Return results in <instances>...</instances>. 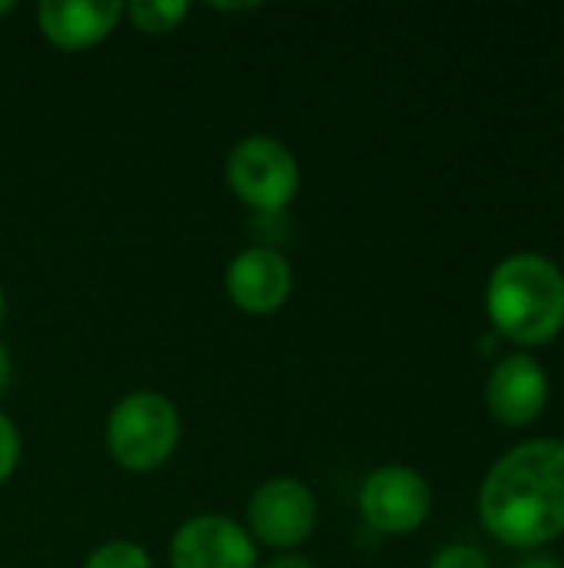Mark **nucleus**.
<instances>
[{"label": "nucleus", "mask_w": 564, "mask_h": 568, "mask_svg": "<svg viewBox=\"0 0 564 568\" xmlns=\"http://www.w3.org/2000/svg\"><path fill=\"white\" fill-rule=\"evenodd\" d=\"M479 523L505 549L542 552L564 536V439L535 436L502 453L479 486Z\"/></svg>", "instance_id": "1"}, {"label": "nucleus", "mask_w": 564, "mask_h": 568, "mask_svg": "<svg viewBox=\"0 0 564 568\" xmlns=\"http://www.w3.org/2000/svg\"><path fill=\"white\" fill-rule=\"evenodd\" d=\"M485 316L522 353L555 343L564 333V270L535 250L509 253L485 280Z\"/></svg>", "instance_id": "2"}, {"label": "nucleus", "mask_w": 564, "mask_h": 568, "mask_svg": "<svg viewBox=\"0 0 564 568\" xmlns=\"http://www.w3.org/2000/svg\"><path fill=\"white\" fill-rule=\"evenodd\" d=\"M183 443V416L160 389L123 393L103 423V446L116 469L130 476L160 473Z\"/></svg>", "instance_id": "3"}, {"label": "nucleus", "mask_w": 564, "mask_h": 568, "mask_svg": "<svg viewBox=\"0 0 564 568\" xmlns=\"http://www.w3.org/2000/svg\"><path fill=\"white\" fill-rule=\"evenodd\" d=\"M226 186L253 213L276 216L289 210L302 186V166L289 143L273 133H249L226 156Z\"/></svg>", "instance_id": "4"}, {"label": "nucleus", "mask_w": 564, "mask_h": 568, "mask_svg": "<svg viewBox=\"0 0 564 568\" xmlns=\"http://www.w3.org/2000/svg\"><path fill=\"white\" fill-rule=\"evenodd\" d=\"M246 532L259 549L299 552L319 529V499L296 476L263 479L246 503Z\"/></svg>", "instance_id": "5"}, {"label": "nucleus", "mask_w": 564, "mask_h": 568, "mask_svg": "<svg viewBox=\"0 0 564 568\" xmlns=\"http://www.w3.org/2000/svg\"><path fill=\"white\" fill-rule=\"evenodd\" d=\"M432 506L435 496L429 479L406 463H386L359 486V516L369 532L386 539H406L419 532L429 523Z\"/></svg>", "instance_id": "6"}, {"label": "nucleus", "mask_w": 564, "mask_h": 568, "mask_svg": "<svg viewBox=\"0 0 564 568\" xmlns=\"http://www.w3.org/2000/svg\"><path fill=\"white\" fill-rule=\"evenodd\" d=\"M166 562L170 568H259V546L239 519L199 513L176 526Z\"/></svg>", "instance_id": "7"}, {"label": "nucleus", "mask_w": 564, "mask_h": 568, "mask_svg": "<svg viewBox=\"0 0 564 568\" xmlns=\"http://www.w3.org/2000/svg\"><path fill=\"white\" fill-rule=\"evenodd\" d=\"M485 409L505 429L535 426L552 403V376L535 353L512 349L485 379Z\"/></svg>", "instance_id": "8"}, {"label": "nucleus", "mask_w": 564, "mask_h": 568, "mask_svg": "<svg viewBox=\"0 0 564 568\" xmlns=\"http://www.w3.org/2000/svg\"><path fill=\"white\" fill-rule=\"evenodd\" d=\"M229 303L246 316H273L279 313L296 290V270L293 260L273 246V243H253L243 246L223 276Z\"/></svg>", "instance_id": "9"}, {"label": "nucleus", "mask_w": 564, "mask_h": 568, "mask_svg": "<svg viewBox=\"0 0 564 568\" xmlns=\"http://www.w3.org/2000/svg\"><path fill=\"white\" fill-rule=\"evenodd\" d=\"M123 23L120 0H43L37 3V30L63 53H83L106 43Z\"/></svg>", "instance_id": "10"}, {"label": "nucleus", "mask_w": 564, "mask_h": 568, "mask_svg": "<svg viewBox=\"0 0 564 568\" xmlns=\"http://www.w3.org/2000/svg\"><path fill=\"white\" fill-rule=\"evenodd\" d=\"M189 10L193 7L186 0H133L123 3V20H130L146 37H166L183 27Z\"/></svg>", "instance_id": "11"}, {"label": "nucleus", "mask_w": 564, "mask_h": 568, "mask_svg": "<svg viewBox=\"0 0 564 568\" xmlns=\"http://www.w3.org/2000/svg\"><path fill=\"white\" fill-rule=\"evenodd\" d=\"M80 568H156V562L136 539H106L86 552Z\"/></svg>", "instance_id": "12"}, {"label": "nucleus", "mask_w": 564, "mask_h": 568, "mask_svg": "<svg viewBox=\"0 0 564 568\" xmlns=\"http://www.w3.org/2000/svg\"><path fill=\"white\" fill-rule=\"evenodd\" d=\"M429 568H495V566H492V559H489V552H485V549H479V546H472V542H449V546H442V549L432 556Z\"/></svg>", "instance_id": "13"}, {"label": "nucleus", "mask_w": 564, "mask_h": 568, "mask_svg": "<svg viewBox=\"0 0 564 568\" xmlns=\"http://www.w3.org/2000/svg\"><path fill=\"white\" fill-rule=\"evenodd\" d=\"M20 456H23V439H20V429L17 423L0 409V486H7L20 466Z\"/></svg>", "instance_id": "14"}, {"label": "nucleus", "mask_w": 564, "mask_h": 568, "mask_svg": "<svg viewBox=\"0 0 564 568\" xmlns=\"http://www.w3.org/2000/svg\"><path fill=\"white\" fill-rule=\"evenodd\" d=\"M259 568H319L302 552H276L269 559H259Z\"/></svg>", "instance_id": "15"}, {"label": "nucleus", "mask_w": 564, "mask_h": 568, "mask_svg": "<svg viewBox=\"0 0 564 568\" xmlns=\"http://www.w3.org/2000/svg\"><path fill=\"white\" fill-rule=\"evenodd\" d=\"M512 568H564V562L548 552H525Z\"/></svg>", "instance_id": "16"}, {"label": "nucleus", "mask_w": 564, "mask_h": 568, "mask_svg": "<svg viewBox=\"0 0 564 568\" xmlns=\"http://www.w3.org/2000/svg\"><path fill=\"white\" fill-rule=\"evenodd\" d=\"M10 373H13V359H10V349H7L3 339H0V396H3L7 386H10Z\"/></svg>", "instance_id": "17"}, {"label": "nucleus", "mask_w": 564, "mask_h": 568, "mask_svg": "<svg viewBox=\"0 0 564 568\" xmlns=\"http://www.w3.org/2000/svg\"><path fill=\"white\" fill-rule=\"evenodd\" d=\"M7 323V293H3V283H0V329Z\"/></svg>", "instance_id": "18"}, {"label": "nucleus", "mask_w": 564, "mask_h": 568, "mask_svg": "<svg viewBox=\"0 0 564 568\" xmlns=\"http://www.w3.org/2000/svg\"><path fill=\"white\" fill-rule=\"evenodd\" d=\"M13 10H17V3H13V0H0V20H3V17H10Z\"/></svg>", "instance_id": "19"}]
</instances>
